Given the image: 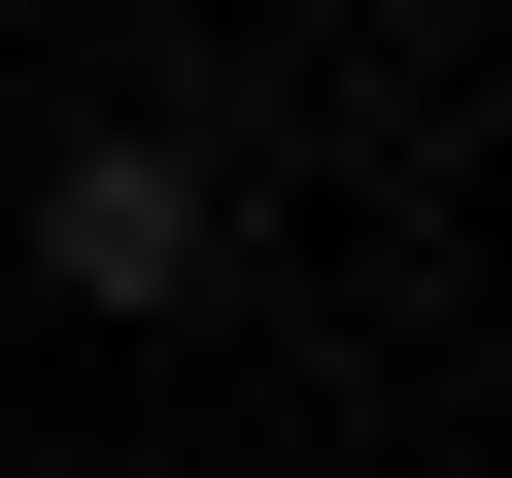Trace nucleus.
I'll use <instances>...</instances> for the list:
<instances>
[{"instance_id":"obj_1","label":"nucleus","mask_w":512,"mask_h":478,"mask_svg":"<svg viewBox=\"0 0 512 478\" xmlns=\"http://www.w3.org/2000/svg\"><path fill=\"white\" fill-rule=\"evenodd\" d=\"M35 274H69L103 342H137V308H205V137H69V171H35Z\"/></svg>"}]
</instances>
